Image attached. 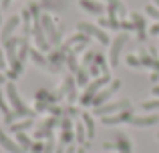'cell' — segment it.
I'll use <instances>...</instances> for the list:
<instances>
[{"label":"cell","instance_id":"1","mask_svg":"<svg viewBox=\"0 0 159 153\" xmlns=\"http://www.w3.org/2000/svg\"><path fill=\"white\" fill-rule=\"evenodd\" d=\"M6 97H8V101H10V105H12V111L18 113L20 119H32L34 117V111H32L28 105H24V101L18 95V89H16V85L12 81L6 83Z\"/></svg>","mask_w":159,"mask_h":153},{"label":"cell","instance_id":"2","mask_svg":"<svg viewBox=\"0 0 159 153\" xmlns=\"http://www.w3.org/2000/svg\"><path fill=\"white\" fill-rule=\"evenodd\" d=\"M109 83H111L109 73H107V75L97 77L93 83H89V85L85 87V93H83V97H81V105H91V103H93V99L97 97V93H99V91H101L105 85H109Z\"/></svg>","mask_w":159,"mask_h":153},{"label":"cell","instance_id":"3","mask_svg":"<svg viewBox=\"0 0 159 153\" xmlns=\"http://www.w3.org/2000/svg\"><path fill=\"white\" fill-rule=\"evenodd\" d=\"M77 30L83 32V34H87V36H93V38H97L101 44H111V40H109V34L103 30V28L95 26L93 22H79V24H77Z\"/></svg>","mask_w":159,"mask_h":153},{"label":"cell","instance_id":"4","mask_svg":"<svg viewBox=\"0 0 159 153\" xmlns=\"http://www.w3.org/2000/svg\"><path fill=\"white\" fill-rule=\"evenodd\" d=\"M40 22H43V28H44V34H47L48 43H51L52 47L61 44V30L54 26V20L51 18V14H48V12L40 14Z\"/></svg>","mask_w":159,"mask_h":153},{"label":"cell","instance_id":"5","mask_svg":"<svg viewBox=\"0 0 159 153\" xmlns=\"http://www.w3.org/2000/svg\"><path fill=\"white\" fill-rule=\"evenodd\" d=\"M127 40H129V34L127 32H121L111 43V51H109V65H111V67H117V65H119L121 51H123V47L127 44Z\"/></svg>","mask_w":159,"mask_h":153},{"label":"cell","instance_id":"6","mask_svg":"<svg viewBox=\"0 0 159 153\" xmlns=\"http://www.w3.org/2000/svg\"><path fill=\"white\" fill-rule=\"evenodd\" d=\"M127 109H133L131 101H129V99H121V101L105 103L103 107H97L95 113H97L99 117H107V115H115V113H121V111H127Z\"/></svg>","mask_w":159,"mask_h":153},{"label":"cell","instance_id":"7","mask_svg":"<svg viewBox=\"0 0 159 153\" xmlns=\"http://www.w3.org/2000/svg\"><path fill=\"white\" fill-rule=\"evenodd\" d=\"M119 87H121V81H119V79H117V81H111V83L107 85V89H101V91L97 93V97L93 99V103H91V105H93L95 109H97V107H103V105L109 101V99H111L113 95L119 91Z\"/></svg>","mask_w":159,"mask_h":153},{"label":"cell","instance_id":"8","mask_svg":"<svg viewBox=\"0 0 159 153\" xmlns=\"http://www.w3.org/2000/svg\"><path fill=\"white\" fill-rule=\"evenodd\" d=\"M103 147L105 149H117L119 153H133V143H131V139L127 137L125 133H115V143H103Z\"/></svg>","mask_w":159,"mask_h":153},{"label":"cell","instance_id":"9","mask_svg":"<svg viewBox=\"0 0 159 153\" xmlns=\"http://www.w3.org/2000/svg\"><path fill=\"white\" fill-rule=\"evenodd\" d=\"M20 22H22V20H20V16L14 14V16H10V18H8L2 26H0V40H2V44L6 43L8 38H12V36H14V30L20 26Z\"/></svg>","mask_w":159,"mask_h":153},{"label":"cell","instance_id":"10","mask_svg":"<svg viewBox=\"0 0 159 153\" xmlns=\"http://www.w3.org/2000/svg\"><path fill=\"white\" fill-rule=\"evenodd\" d=\"M131 117H133V109H127V111H121V113H115V115L101 117V123L103 125H119V123H129Z\"/></svg>","mask_w":159,"mask_h":153},{"label":"cell","instance_id":"11","mask_svg":"<svg viewBox=\"0 0 159 153\" xmlns=\"http://www.w3.org/2000/svg\"><path fill=\"white\" fill-rule=\"evenodd\" d=\"M0 147H2L4 151H8V153H24V149L16 141H12V139L8 137V133L2 129V127H0Z\"/></svg>","mask_w":159,"mask_h":153},{"label":"cell","instance_id":"12","mask_svg":"<svg viewBox=\"0 0 159 153\" xmlns=\"http://www.w3.org/2000/svg\"><path fill=\"white\" fill-rule=\"evenodd\" d=\"M131 20H133V28L137 30L139 40L143 43V40L147 38V22H145V18L139 14V12H133V14H131Z\"/></svg>","mask_w":159,"mask_h":153},{"label":"cell","instance_id":"13","mask_svg":"<svg viewBox=\"0 0 159 153\" xmlns=\"http://www.w3.org/2000/svg\"><path fill=\"white\" fill-rule=\"evenodd\" d=\"M79 6L83 10L91 12V14H97V16H101L105 12V4L99 2V0H79Z\"/></svg>","mask_w":159,"mask_h":153},{"label":"cell","instance_id":"14","mask_svg":"<svg viewBox=\"0 0 159 153\" xmlns=\"http://www.w3.org/2000/svg\"><path fill=\"white\" fill-rule=\"evenodd\" d=\"M0 111H2V117H4V123H6V125H12L16 119H20L18 113H14V111L6 105V99H4V95H2V89H0Z\"/></svg>","mask_w":159,"mask_h":153},{"label":"cell","instance_id":"15","mask_svg":"<svg viewBox=\"0 0 159 153\" xmlns=\"http://www.w3.org/2000/svg\"><path fill=\"white\" fill-rule=\"evenodd\" d=\"M157 123H159V117H157V115H143V117L133 115L131 121H129V125H135V127H151V125H157Z\"/></svg>","mask_w":159,"mask_h":153},{"label":"cell","instance_id":"16","mask_svg":"<svg viewBox=\"0 0 159 153\" xmlns=\"http://www.w3.org/2000/svg\"><path fill=\"white\" fill-rule=\"evenodd\" d=\"M73 125H70V119L65 117L62 119V125H61V143L62 145H69L70 141H73Z\"/></svg>","mask_w":159,"mask_h":153},{"label":"cell","instance_id":"17","mask_svg":"<svg viewBox=\"0 0 159 153\" xmlns=\"http://www.w3.org/2000/svg\"><path fill=\"white\" fill-rule=\"evenodd\" d=\"M32 125H34V121H32V119H24V121H14L12 125H8V129L16 135V133H26Z\"/></svg>","mask_w":159,"mask_h":153},{"label":"cell","instance_id":"18","mask_svg":"<svg viewBox=\"0 0 159 153\" xmlns=\"http://www.w3.org/2000/svg\"><path fill=\"white\" fill-rule=\"evenodd\" d=\"M57 125V119H47L44 125L34 133V137H52V127Z\"/></svg>","mask_w":159,"mask_h":153},{"label":"cell","instance_id":"19","mask_svg":"<svg viewBox=\"0 0 159 153\" xmlns=\"http://www.w3.org/2000/svg\"><path fill=\"white\" fill-rule=\"evenodd\" d=\"M39 6L43 8V10L58 12V10H62V8H65V0H47V2H43V4L39 2Z\"/></svg>","mask_w":159,"mask_h":153},{"label":"cell","instance_id":"20","mask_svg":"<svg viewBox=\"0 0 159 153\" xmlns=\"http://www.w3.org/2000/svg\"><path fill=\"white\" fill-rule=\"evenodd\" d=\"M83 125H85V129H87V137L93 139L95 137V121L89 113H83Z\"/></svg>","mask_w":159,"mask_h":153},{"label":"cell","instance_id":"21","mask_svg":"<svg viewBox=\"0 0 159 153\" xmlns=\"http://www.w3.org/2000/svg\"><path fill=\"white\" fill-rule=\"evenodd\" d=\"M75 139H77L81 145H85V139H87V129L85 125H83V121H79L77 125H75Z\"/></svg>","mask_w":159,"mask_h":153},{"label":"cell","instance_id":"22","mask_svg":"<svg viewBox=\"0 0 159 153\" xmlns=\"http://www.w3.org/2000/svg\"><path fill=\"white\" fill-rule=\"evenodd\" d=\"M30 56H32V61H34V63L39 65V67L48 69V61L43 56V52H40V51H34V48H32V51H30Z\"/></svg>","mask_w":159,"mask_h":153},{"label":"cell","instance_id":"23","mask_svg":"<svg viewBox=\"0 0 159 153\" xmlns=\"http://www.w3.org/2000/svg\"><path fill=\"white\" fill-rule=\"evenodd\" d=\"M16 143H18V145L22 147L24 151L32 147V141H30V137H28L26 133H16Z\"/></svg>","mask_w":159,"mask_h":153},{"label":"cell","instance_id":"24","mask_svg":"<svg viewBox=\"0 0 159 153\" xmlns=\"http://www.w3.org/2000/svg\"><path fill=\"white\" fill-rule=\"evenodd\" d=\"M77 85L79 87H87L89 85V73L85 69H79L77 71Z\"/></svg>","mask_w":159,"mask_h":153},{"label":"cell","instance_id":"25","mask_svg":"<svg viewBox=\"0 0 159 153\" xmlns=\"http://www.w3.org/2000/svg\"><path fill=\"white\" fill-rule=\"evenodd\" d=\"M75 83H77V81H75L73 77H69L65 81V91L69 93V99H70V101H75Z\"/></svg>","mask_w":159,"mask_h":153},{"label":"cell","instance_id":"26","mask_svg":"<svg viewBox=\"0 0 159 153\" xmlns=\"http://www.w3.org/2000/svg\"><path fill=\"white\" fill-rule=\"evenodd\" d=\"M141 109H143V111H155V109H159V99H155V101H145V103H141Z\"/></svg>","mask_w":159,"mask_h":153},{"label":"cell","instance_id":"27","mask_svg":"<svg viewBox=\"0 0 159 153\" xmlns=\"http://www.w3.org/2000/svg\"><path fill=\"white\" fill-rule=\"evenodd\" d=\"M145 12H147L151 18H155V20H159V10H157V6L155 4H149L147 8H145Z\"/></svg>","mask_w":159,"mask_h":153},{"label":"cell","instance_id":"28","mask_svg":"<svg viewBox=\"0 0 159 153\" xmlns=\"http://www.w3.org/2000/svg\"><path fill=\"white\" fill-rule=\"evenodd\" d=\"M43 153H54V139H52V137H48V139H47Z\"/></svg>","mask_w":159,"mask_h":153},{"label":"cell","instance_id":"29","mask_svg":"<svg viewBox=\"0 0 159 153\" xmlns=\"http://www.w3.org/2000/svg\"><path fill=\"white\" fill-rule=\"evenodd\" d=\"M127 63H129V67H139L141 61L137 59V56H131V55H129V56H127Z\"/></svg>","mask_w":159,"mask_h":153},{"label":"cell","instance_id":"30","mask_svg":"<svg viewBox=\"0 0 159 153\" xmlns=\"http://www.w3.org/2000/svg\"><path fill=\"white\" fill-rule=\"evenodd\" d=\"M0 71H6V56H4L2 47H0Z\"/></svg>","mask_w":159,"mask_h":153},{"label":"cell","instance_id":"31","mask_svg":"<svg viewBox=\"0 0 159 153\" xmlns=\"http://www.w3.org/2000/svg\"><path fill=\"white\" fill-rule=\"evenodd\" d=\"M149 34H153V36H157V34H159V22L151 26V32H149Z\"/></svg>","mask_w":159,"mask_h":153},{"label":"cell","instance_id":"32","mask_svg":"<svg viewBox=\"0 0 159 153\" xmlns=\"http://www.w3.org/2000/svg\"><path fill=\"white\" fill-rule=\"evenodd\" d=\"M54 153H65V145H62V143H61V145H58L57 149H54Z\"/></svg>","mask_w":159,"mask_h":153},{"label":"cell","instance_id":"33","mask_svg":"<svg viewBox=\"0 0 159 153\" xmlns=\"http://www.w3.org/2000/svg\"><path fill=\"white\" fill-rule=\"evenodd\" d=\"M66 153H77V147H73V145L66 147Z\"/></svg>","mask_w":159,"mask_h":153},{"label":"cell","instance_id":"34","mask_svg":"<svg viewBox=\"0 0 159 153\" xmlns=\"http://www.w3.org/2000/svg\"><path fill=\"white\" fill-rule=\"evenodd\" d=\"M8 4H10V0H2V8H8Z\"/></svg>","mask_w":159,"mask_h":153},{"label":"cell","instance_id":"35","mask_svg":"<svg viewBox=\"0 0 159 153\" xmlns=\"http://www.w3.org/2000/svg\"><path fill=\"white\" fill-rule=\"evenodd\" d=\"M4 83H6V79H4V75L0 73V85H4Z\"/></svg>","mask_w":159,"mask_h":153},{"label":"cell","instance_id":"36","mask_svg":"<svg viewBox=\"0 0 159 153\" xmlns=\"http://www.w3.org/2000/svg\"><path fill=\"white\" fill-rule=\"evenodd\" d=\"M77 153H85V147H83V145H81V147H77Z\"/></svg>","mask_w":159,"mask_h":153},{"label":"cell","instance_id":"37","mask_svg":"<svg viewBox=\"0 0 159 153\" xmlns=\"http://www.w3.org/2000/svg\"><path fill=\"white\" fill-rule=\"evenodd\" d=\"M0 26H2V6H0Z\"/></svg>","mask_w":159,"mask_h":153},{"label":"cell","instance_id":"38","mask_svg":"<svg viewBox=\"0 0 159 153\" xmlns=\"http://www.w3.org/2000/svg\"><path fill=\"white\" fill-rule=\"evenodd\" d=\"M153 2H155V6H159V0H153Z\"/></svg>","mask_w":159,"mask_h":153},{"label":"cell","instance_id":"39","mask_svg":"<svg viewBox=\"0 0 159 153\" xmlns=\"http://www.w3.org/2000/svg\"><path fill=\"white\" fill-rule=\"evenodd\" d=\"M43 2H47V0H40V4H43Z\"/></svg>","mask_w":159,"mask_h":153},{"label":"cell","instance_id":"40","mask_svg":"<svg viewBox=\"0 0 159 153\" xmlns=\"http://www.w3.org/2000/svg\"><path fill=\"white\" fill-rule=\"evenodd\" d=\"M157 139H159V131H157Z\"/></svg>","mask_w":159,"mask_h":153}]
</instances>
